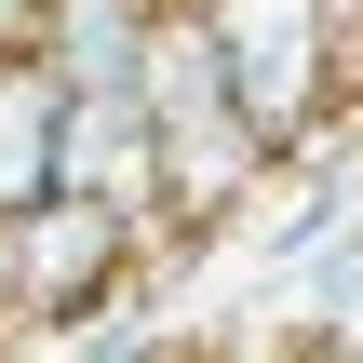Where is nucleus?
I'll return each mask as SVG.
<instances>
[{"mask_svg":"<svg viewBox=\"0 0 363 363\" xmlns=\"http://www.w3.org/2000/svg\"><path fill=\"white\" fill-rule=\"evenodd\" d=\"M337 27H363V0H337Z\"/></svg>","mask_w":363,"mask_h":363,"instance_id":"obj_6","label":"nucleus"},{"mask_svg":"<svg viewBox=\"0 0 363 363\" xmlns=\"http://www.w3.org/2000/svg\"><path fill=\"white\" fill-rule=\"evenodd\" d=\"M40 189H67V81L40 40H0V229Z\"/></svg>","mask_w":363,"mask_h":363,"instance_id":"obj_3","label":"nucleus"},{"mask_svg":"<svg viewBox=\"0 0 363 363\" xmlns=\"http://www.w3.org/2000/svg\"><path fill=\"white\" fill-rule=\"evenodd\" d=\"M27 40L54 54L67 94H148V40H162V13H148V0H40Z\"/></svg>","mask_w":363,"mask_h":363,"instance_id":"obj_4","label":"nucleus"},{"mask_svg":"<svg viewBox=\"0 0 363 363\" xmlns=\"http://www.w3.org/2000/svg\"><path fill=\"white\" fill-rule=\"evenodd\" d=\"M135 216L121 202H94V189H40L13 229H0V256H13V323L40 337V323H94V296L135 269Z\"/></svg>","mask_w":363,"mask_h":363,"instance_id":"obj_2","label":"nucleus"},{"mask_svg":"<svg viewBox=\"0 0 363 363\" xmlns=\"http://www.w3.org/2000/svg\"><path fill=\"white\" fill-rule=\"evenodd\" d=\"M27 13H40V0H0V40H27Z\"/></svg>","mask_w":363,"mask_h":363,"instance_id":"obj_5","label":"nucleus"},{"mask_svg":"<svg viewBox=\"0 0 363 363\" xmlns=\"http://www.w3.org/2000/svg\"><path fill=\"white\" fill-rule=\"evenodd\" d=\"M189 13H202L216 81H229V108L256 121V148H269V162L310 148V135H323V94H337V54H350L337 0H189Z\"/></svg>","mask_w":363,"mask_h":363,"instance_id":"obj_1","label":"nucleus"}]
</instances>
